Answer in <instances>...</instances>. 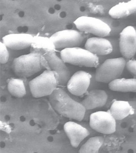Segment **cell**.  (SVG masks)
Here are the masks:
<instances>
[{
  "instance_id": "obj_1",
  "label": "cell",
  "mask_w": 136,
  "mask_h": 153,
  "mask_svg": "<svg viewBox=\"0 0 136 153\" xmlns=\"http://www.w3.org/2000/svg\"><path fill=\"white\" fill-rule=\"evenodd\" d=\"M49 100L53 108L61 115L77 122L84 119L86 111L84 107L63 89L57 88L49 96Z\"/></svg>"
},
{
  "instance_id": "obj_2",
  "label": "cell",
  "mask_w": 136,
  "mask_h": 153,
  "mask_svg": "<svg viewBox=\"0 0 136 153\" xmlns=\"http://www.w3.org/2000/svg\"><path fill=\"white\" fill-rule=\"evenodd\" d=\"M12 68L15 74L21 78L30 77L43 69H49L43 55L36 52H30L15 58Z\"/></svg>"
},
{
  "instance_id": "obj_3",
  "label": "cell",
  "mask_w": 136,
  "mask_h": 153,
  "mask_svg": "<svg viewBox=\"0 0 136 153\" xmlns=\"http://www.w3.org/2000/svg\"><path fill=\"white\" fill-rule=\"evenodd\" d=\"M60 56L65 63L75 66L96 68L100 64L98 56L79 47L63 49Z\"/></svg>"
},
{
  "instance_id": "obj_4",
  "label": "cell",
  "mask_w": 136,
  "mask_h": 153,
  "mask_svg": "<svg viewBox=\"0 0 136 153\" xmlns=\"http://www.w3.org/2000/svg\"><path fill=\"white\" fill-rule=\"evenodd\" d=\"M57 76L53 71L46 69L31 80L29 83L33 97L39 98L49 96L57 88Z\"/></svg>"
},
{
  "instance_id": "obj_5",
  "label": "cell",
  "mask_w": 136,
  "mask_h": 153,
  "mask_svg": "<svg viewBox=\"0 0 136 153\" xmlns=\"http://www.w3.org/2000/svg\"><path fill=\"white\" fill-rule=\"evenodd\" d=\"M126 63L125 59L122 57L106 59L96 67L95 79L101 83H109L121 74Z\"/></svg>"
},
{
  "instance_id": "obj_6",
  "label": "cell",
  "mask_w": 136,
  "mask_h": 153,
  "mask_svg": "<svg viewBox=\"0 0 136 153\" xmlns=\"http://www.w3.org/2000/svg\"><path fill=\"white\" fill-rule=\"evenodd\" d=\"M88 34L72 29L58 31L49 38L55 49L79 47L86 41Z\"/></svg>"
},
{
  "instance_id": "obj_7",
  "label": "cell",
  "mask_w": 136,
  "mask_h": 153,
  "mask_svg": "<svg viewBox=\"0 0 136 153\" xmlns=\"http://www.w3.org/2000/svg\"><path fill=\"white\" fill-rule=\"evenodd\" d=\"M55 47L46 48L38 52L43 55L49 69L55 72L57 76L58 85L65 86L71 76L70 72L61 58L56 53Z\"/></svg>"
},
{
  "instance_id": "obj_8",
  "label": "cell",
  "mask_w": 136,
  "mask_h": 153,
  "mask_svg": "<svg viewBox=\"0 0 136 153\" xmlns=\"http://www.w3.org/2000/svg\"><path fill=\"white\" fill-rule=\"evenodd\" d=\"M73 23L79 30L97 36L104 37L108 36L111 31L107 23L95 17L81 16L76 19Z\"/></svg>"
},
{
  "instance_id": "obj_9",
  "label": "cell",
  "mask_w": 136,
  "mask_h": 153,
  "mask_svg": "<svg viewBox=\"0 0 136 153\" xmlns=\"http://www.w3.org/2000/svg\"><path fill=\"white\" fill-rule=\"evenodd\" d=\"M89 123L91 127L97 133L110 134L116 130V120L108 111H98L91 113Z\"/></svg>"
},
{
  "instance_id": "obj_10",
  "label": "cell",
  "mask_w": 136,
  "mask_h": 153,
  "mask_svg": "<svg viewBox=\"0 0 136 153\" xmlns=\"http://www.w3.org/2000/svg\"><path fill=\"white\" fill-rule=\"evenodd\" d=\"M91 77L90 73L83 70L76 71L70 76L67 82L68 91L74 95H83L88 91Z\"/></svg>"
},
{
  "instance_id": "obj_11",
  "label": "cell",
  "mask_w": 136,
  "mask_h": 153,
  "mask_svg": "<svg viewBox=\"0 0 136 153\" xmlns=\"http://www.w3.org/2000/svg\"><path fill=\"white\" fill-rule=\"evenodd\" d=\"M120 50L124 58L129 59L136 53V31L132 26L124 28L120 34Z\"/></svg>"
},
{
  "instance_id": "obj_12",
  "label": "cell",
  "mask_w": 136,
  "mask_h": 153,
  "mask_svg": "<svg viewBox=\"0 0 136 153\" xmlns=\"http://www.w3.org/2000/svg\"><path fill=\"white\" fill-rule=\"evenodd\" d=\"M63 128L71 145L75 148L90 135L88 130L78 122H68L64 125Z\"/></svg>"
},
{
  "instance_id": "obj_13",
  "label": "cell",
  "mask_w": 136,
  "mask_h": 153,
  "mask_svg": "<svg viewBox=\"0 0 136 153\" xmlns=\"http://www.w3.org/2000/svg\"><path fill=\"white\" fill-rule=\"evenodd\" d=\"M33 39L34 36L29 34H10L4 36L2 42L8 48L19 50L31 46Z\"/></svg>"
},
{
  "instance_id": "obj_14",
  "label": "cell",
  "mask_w": 136,
  "mask_h": 153,
  "mask_svg": "<svg viewBox=\"0 0 136 153\" xmlns=\"http://www.w3.org/2000/svg\"><path fill=\"white\" fill-rule=\"evenodd\" d=\"M84 46L86 49L98 56L109 54L113 50L111 43L103 37L97 36L88 38Z\"/></svg>"
},
{
  "instance_id": "obj_15",
  "label": "cell",
  "mask_w": 136,
  "mask_h": 153,
  "mask_svg": "<svg viewBox=\"0 0 136 153\" xmlns=\"http://www.w3.org/2000/svg\"><path fill=\"white\" fill-rule=\"evenodd\" d=\"M88 91L87 95L80 102L86 110L100 108L105 104L108 96L104 90L97 89Z\"/></svg>"
},
{
  "instance_id": "obj_16",
  "label": "cell",
  "mask_w": 136,
  "mask_h": 153,
  "mask_svg": "<svg viewBox=\"0 0 136 153\" xmlns=\"http://www.w3.org/2000/svg\"><path fill=\"white\" fill-rule=\"evenodd\" d=\"M136 13V0L119 3L111 7L108 14L114 19H118Z\"/></svg>"
},
{
  "instance_id": "obj_17",
  "label": "cell",
  "mask_w": 136,
  "mask_h": 153,
  "mask_svg": "<svg viewBox=\"0 0 136 153\" xmlns=\"http://www.w3.org/2000/svg\"><path fill=\"white\" fill-rule=\"evenodd\" d=\"M108 111L116 120H121L134 113V109L128 102L116 100L111 104Z\"/></svg>"
},
{
  "instance_id": "obj_18",
  "label": "cell",
  "mask_w": 136,
  "mask_h": 153,
  "mask_svg": "<svg viewBox=\"0 0 136 153\" xmlns=\"http://www.w3.org/2000/svg\"><path fill=\"white\" fill-rule=\"evenodd\" d=\"M111 90L120 92H136V79L117 78L108 84Z\"/></svg>"
},
{
  "instance_id": "obj_19",
  "label": "cell",
  "mask_w": 136,
  "mask_h": 153,
  "mask_svg": "<svg viewBox=\"0 0 136 153\" xmlns=\"http://www.w3.org/2000/svg\"><path fill=\"white\" fill-rule=\"evenodd\" d=\"M104 141V137L102 136H92L82 145L78 152L80 153H98Z\"/></svg>"
},
{
  "instance_id": "obj_20",
  "label": "cell",
  "mask_w": 136,
  "mask_h": 153,
  "mask_svg": "<svg viewBox=\"0 0 136 153\" xmlns=\"http://www.w3.org/2000/svg\"><path fill=\"white\" fill-rule=\"evenodd\" d=\"M7 88L10 93L16 98H20L26 94L23 81L20 78H11L7 82Z\"/></svg>"
},
{
  "instance_id": "obj_21",
  "label": "cell",
  "mask_w": 136,
  "mask_h": 153,
  "mask_svg": "<svg viewBox=\"0 0 136 153\" xmlns=\"http://www.w3.org/2000/svg\"><path fill=\"white\" fill-rule=\"evenodd\" d=\"M6 46L2 42H0V62L4 64L7 63L9 58V53Z\"/></svg>"
},
{
  "instance_id": "obj_22",
  "label": "cell",
  "mask_w": 136,
  "mask_h": 153,
  "mask_svg": "<svg viewBox=\"0 0 136 153\" xmlns=\"http://www.w3.org/2000/svg\"><path fill=\"white\" fill-rule=\"evenodd\" d=\"M126 66L129 71L136 76V60H128L126 62Z\"/></svg>"
},
{
  "instance_id": "obj_23",
  "label": "cell",
  "mask_w": 136,
  "mask_h": 153,
  "mask_svg": "<svg viewBox=\"0 0 136 153\" xmlns=\"http://www.w3.org/2000/svg\"><path fill=\"white\" fill-rule=\"evenodd\" d=\"M90 73L91 74L92 77L88 91L92 89H99L98 88L100 85L99 83L101 82H98L95 79V73L93 72Z\"/></svg>"
}]
</instances>
